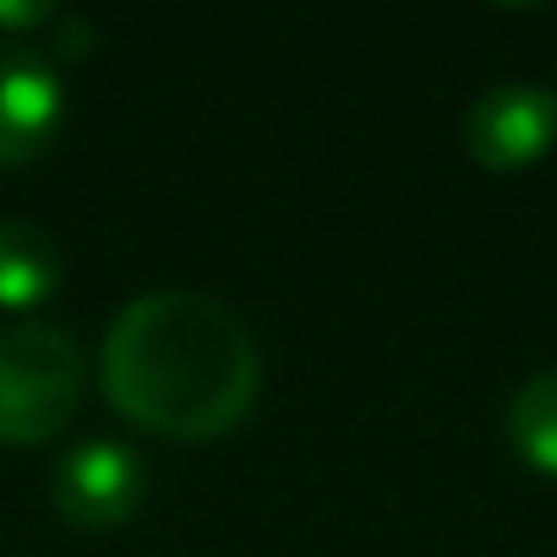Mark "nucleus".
<instances>
[{
    "instance_id": "nucleus-1",
    "label": "nucleus",
    "mask_w": 557,
    "mask_h": 557,
    "mask_svg": "<svg viewBox=\"0 0 557 557\" xmlns=\"http://www.w3.org/2000/svg\"><path fill=\"white\" fill-rule=\"evenodd\" d=\"M104 394L159 437L208 443L257 405L262 356L251 329L202 290H143L126 301L99 350Z\"/></svg>"
},
{
    "instance_id": "nucleus-2",
    "label": "nucleus",
    "mask_w": 557,
    "mask_h": 557,
    "mask_svg": "<svg viewBox=\"0 0 557 557\" xmlns=\"http://www.w3.org/2000/svg\"><path fill=\"white\" fill-rule=\"evenodd\" d=\"M83 345L55 323L0 329V443L34 448L83 405Z\"/></svg>"
},
{
    "instance_id": "nucleus-3",
    "label": "nucleus",
    "mask_w": 557,
    "mask_h": 557,
    "mask_svg": "<svg viewBox=\"0 0 557 557\" xmlns=\"http://www.w3.org/2000/svg\"><path fill=\"white\" fill-rule=\"evenodd\" d=\"M143 492H148V465H143V454H132L115 437L72 443L55 459V475H50V497H55L61 519L77 524V530L126 524L143 508Z\"/></svg>"
},
{
    "instance_id": "nucleus-4",
    "label": "nucleus",
    "mask_w": 557,
    "mask_h": 557,
    "mask_svg": "<svg viewBox=\"0 0 557 557\" xmlns=\"http://www.w3.org/2000/svg\"><path fill=\"white\" fill-rule=\"evenodd\" d=\"M557 143V94L541 83H492L465 110V148L481 170H524Z\"/></svg>"
},
{
    "instance_id": "nucleus-5",
    "label": "nucleus",
    "mask_w": 557,
    "mask_h": 557,
    "mask_svg": "<svg viewBox=\"0 0 557 557\" xmlns=\"http://www.w3.org/2000/svg\"><path fill=\"white\" fill-rule=\"evenodd\" d=\"M66 121V83L55 55L0 39V164H28L39 159Z\"/></svg>"
},
{
    "instance_id": "nucleus-6",
    "label": "nucleus",
    "mask_w": 557,
    "mask_h": 557,
    "mask_svg": "<svg viewBox=\"0 0 557 557\" xmlns=\"http://www.w3.org/2000/svg\"><path fill=\"white\" fill-rule=\"evenodd\" d=\"M61 285V246L34 219H0V307L28 312Z\"/></svg>"
},
{
    "instance_id": "nucleus-7",
    "label": "nucleus",
    "mask_w": 557,
    "mask_h": 557,
    "mask_svg": "<svg viewBox=\"0 0 557 557\" xmlns=\"http://www.w3.org/2000/svg\"><path fill=\"white\" fill-rule=\"evenodd\" d=\"M503 426H508L513 454H519L530 470L557 475V372L524 377V383L513 388V399H508Z\"/></svg>"
},
{
    "instance_id": "nucleus-8",
    "label": "nucleus",
    "mask_w": 557,
    "mask_h": 557,
    "mask_svg": "<svg viewBox=\"0 0 557 557\" xmlns=\"http://www.w3.org/2000/svg\"><path fill=\"white\" fill-rule=\"evenodd\" d=\"M50 0H28V7H7L0 0V39H7V28H34V23H50Z\"/></svg>"
}]
</instances>
